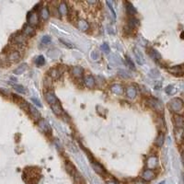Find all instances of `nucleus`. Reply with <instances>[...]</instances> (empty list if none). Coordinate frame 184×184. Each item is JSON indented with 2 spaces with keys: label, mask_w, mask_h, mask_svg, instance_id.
<instances>
[{
  "label": "nucleus",
  "mask_w": 184,
  "mask_h": 184,
  "mask_svg": "<svg viewBox=\"0 0 184 184\" xmlns=\"http://www.w3.org/2000/svg\"><path fill=\"white\" fill-rule=\"evenodd\" d=\"M183 107V101L181 100L180 98H174L168 102V108L170 109V111L174 112H180L182 110Z\"/></svg>",
  "instance_id": "1"
},
{
  "label": "nucleus",
  "mask_w": 184,
  "mask_h": 184,
  "mask_svg": "<svg viewBox=\"0 0 184 184\" xmlns=\"http://www.w3.org/2000/svg\"><path fill=\"white\" fill-rule=\"evenodd\" d=\"M147 104L150 106L152 109H154L155 111L158 112H162L163 111V106L158 100H155V98H149L147 100Z\"/></svg>",
  "instance_id": "2"
},
{
  "label": "nucleus",
  "mask_w": 184,
  "mask_h": 184,
  "mask_svg": "<svg viewBox=\"0 0 184 184\" xmlns=\"http://www.w3.org/2000/svg\"><path fill=\"white\" fill-rule=\"evenodd\" d=\"M28 22L31 26H35L39 23V15L35 11H31L28 15Z\"/></svg>",
  "instance_id": "3"
},
{
  "label": "nucleus",
  "mask_w": 184,
  "mask_h": 184,
  "mask_svg": "<svg viewBox=\"0 0 184 184\" xmlns=\"http://www.w3.org/2000/svg\"><path fill=\"white\" fill-rule=\"evenodd\" d=\"M147 168L148 169H154L155 168H158V159L157 157L155 155H151L147 158Z\"/></svg>",
  "instance_id": "4"
},
{
  "label": "nucleus",
  "mask_w": 184,
  "mask_h": 184,
  "mask_svg": "<svg viewBox=\"0 0 184 184\" xmlns=\"http://www.w3.org/2000/svg\"><path fill=\"white\" fill-rule=\"evenodd\" d=\"M45 100H46V101L48 102L51 106L55 104L56 102L59 101L58 98H56V96L52 91H49V92H46L45 93Z\"/></svg>",
  "instance_id": "5"
},
{
  "label": "nucleus",
  "mask_w": 184,
  "mask_h": 184,
  "mask_svg": "<svg viewBox=\"0 0 184 184\" xmlns=\"http://www.w3.org/2000/svg\"><path fill=\"white\" fill-rule=\"evenodd\" d=\"M155 178V172L153 169H145L142 174V179L145 181H150Z\"/></svg>",
  "instance_id": "6"
},
{
  "label": "nucleus",
  "mask_w": 184,
  "mask_h": 184,
  "mask_svg": "<svg viewBox=\"0 0 184 184\" xmlns=\"http://www.w3.org/2000/svg\"><path fill=\"white\" fill-rule=\"evenodd\" d=\"M38 126H39V128L41 131H43L44 133H50L51 132V127L48 122H47L44 119H40L38 121Z\"/></svg>",
  "instance_id": "7"
},
{
  "label": "nucleus",
  "mask_w": 184,
  "mask_h": 184,
  "mask_svg": "<svg viewBox=\"0 0 184 184\" xmlns=\"http://www.w3.org/2000/svg\"><path fill=\"white\" fill-rule=\"evenodd\" d=\"M84 83L88 88H93L96 85L95 78H94L91 75H87L86 77H84Z\"/></svg>",
  "instance_id": "8"
},
{
  "label": "nucleus",
  "mask_w": 184,
  "mask_h": 184,
  "mask_svg": "<svg viewBox=\"0 0 184 184\" xmlns=\"http://www.w3.org/2000/svg\"><path fill=\"white\" fill-rule=\"evenodd\" d=\"M62 73H63V71L59 67L52 68V69H50L49 71H48V75H50L52 78H54V79H57L60 77V75H62Z\"/></svg>",
  "instance_id": "9"
},
{
  "label": "nucleus",
  "mask_w": 184,
  "mask_h": 184,
  "mask_svg": "<svg viewBox=\"0 0 184 184\" xmlns=\"http://www.w3.org/2000/svg\"><path fill=\"white\" fill-rule=\"evenodd\" d=\"M35 34V29L31 25H27L24 27L23 29V35H24L26 38H31Z\"/></svg>",
  "instance_id": "10"
},
{
  "label": "nucleus",
  "mask_w": 184,
  "mask_h": 184,
  "mask_svg": "<svg viewBox=\"0 0 184 184\" xmlns=\"http://www.w3.org/2000/svg\"><path fill=\"white\" fill-rule=\"evenodd\" d=\"M13 42L18 45H24L26 43V37L23 34H17L13 38Z\"/></svg>",
  "instance_id": "11"
},
{
  "label": "nucleus",
  "mask_w": 184,
  "mask_h": 184,
  "mask_svg": "<svg viewBox=\"0 0 184 184\" xmlns=\"http://www.w3.org/2000/svg\"><path fill=\"white\" fill-rule=\"evenodd\" d=\"M111 90L112 93L116 94V95H122V94L124 93V89L122 88V85H120V84H113L111 87Z\"/></svg>",
  "instance_id": "12"
},
{
  "label": "nucleus",
  "mask_w": 184,
  "mask_h": 184,
  "mask_svg": "<svg viewBox=\"0 0 184 184\" xmlns=\"http://www.w3.org/2000/svg\"><path fill=\"white\" fill-rule=\"evenodd\" d=\"M92 167L94 168V170H95L98 174H100V175H104L106 173L105 168H103L100 163H98L97 161H93L92 162Z\"/></svg>",
  "instance_id": "13"
},
{
  "label": "nucleus",
  "mask_w": 184,
  "mask_h": 184,
  "mask_svg": "<svg viewBox=\"0 0 184 184\" xmlns=\"http://www.w3.org/2000/svg\"><path fill=\"white\" fill-rule=\"evenodd\" d=\"M168 71L169 73H171L172 75H182L183 74V69H182V65H175V67H172L171 68H168Z\"/></svg>",
  "instance_id": "14"
},
{
  "label": "nucleus",
  "mask_w": 184,
  "mask_h": 184,
  "mask_svg": "<svg viewBox=\"0 0 184 184\" xmlns=\"http://www.w3.org/2000/svg\"><path fill=\"white\" fill-rule=\"evenodd\" d=\"M173 122L177 128H182L183 126V118L181 115L175 114L173 116Z\"/></svg>",
  "instance_id": "15"
},
{
  "label": "nucleus",
  "mask_w": 184,
  "mask_h": 184,
  "mask_svg": "<svg viewBox=\"0 0 184 184\" xmlns=\"http://www.w3.org/2000/svg\"><path fill=\"white\" fill-rule=\"evenodd\" d=\"M126 96L127 98H134L135 96H136V94H137V90H136V88L133 86H130L126 88Z\"/></svg>",
  "instance_id": "16"
},
{
  "label": "nucleus",
  "mask_w": 184,
  "mask_h": 184,
  "mask_svg": "<svg viewBox=\"0 0 184 184\" xmlns=\"http://www.w3.org/2000/svg\"><path fill=\"white\" fill-rule=\"evenodd\" d=\"M51 107H52V110H53V111H54V114L58 115V116H59V115H61V114H62V113L64 112L63 108H62V106H61V104H60V102H59V101H58V102H56L55 104L52 105Z\"/></svg>",
  "instance_id": "17"
},
{
  "label": "nucleus",
  "mask_w": 184,
  "mask_h": 184,
  "mask_svg": "<svg viewBox=\"0 0 184 184\" xmlns=\"http://www.w3.org/2000/svg\"><path fill=\"white\" fill-rule=\"evenodd\" d=\"M58 11H59V13H60L62 16L67 15V14H68V7H67V3L61 2V3L59 4V6H58Z\"/></svg>",
  "instance_id": "18"
},
{
  "label": "nucleus",
  "mask_w": 184,
  "mask_h": 184,
  "mask_svg": "<svg viewBox=\"0 0 184 184\" xmlns=\"http://www.w3.org/2000/svg\"><path fill=\"white\" fill-rule=\"evenodd\" d=\"M20 58V54L17 51H13L10 54H8V60L11 61V62H18Z\"/></svg>",
  "instance_id": "19"
},
{
  "label": "nucleus",
  "mask_w": 184,
  "mask_h": 184,
  "mask_svg": "<svg viewBox=\"0 0 184 184\" xmlns=\"http://www.w3.org/2000/svg\"><path fill=\"white\" fill-rule=\"evenodd\" d=\"M72 75L75 77H81L83 75V68L81 67H74L72 68Z\"/></svg>",
  "instance_id": "20"
},
{
  "label": "nucleus",
  "mask_w": 184,
  "mask_h": 184,
  "mask_svg": "<svg viewBox=\"0 0 184 184\" xmlns=\"http://www.w3.org/2000/svg\"><path fill=\"white\" fill-rule=\"evenodd\" d=\"M164 140H165V136L162 133H160L158 136L157 138H155V145L158 147H161L163 144H164Z\"/></svg>",
  "instance_id": "21"
},
{
  "label": "nucleus",
  "mask_w": 184,
  "mask_h": 184,
  "mask_svg": "<svg viewBox=\"0 0 184 184\" xmlns=\"http://www.w3.org/2000/svg\"><path fill=\"white\" fill-rule=\"evenodd\" d=\"M28 68V65L26 63L21 64L20 67H18L15 70H14V74L15 75H21L24 73Z\"/></svg>",
  "instance_id": "22"
},
{
  "label": "nucleus",
  "mask_w": 184,
  "mask_h": 184,
  "mask_svg": "<svg viewBox=\"0 0 184 184\" xmlns=\"http://www.w3.org/2000/svg\"><path fill=\"white\" fill-rule=\"evenodd\" d=\"M77 27L79 28V30L80 31H86L88 30V23L86 21V20H78L77 22Z\"/></svg>",
  "instance_id": "23"
},
{
  "label": "nucleus",
  "mask_w": 184,
  "mask_h": 184,
  "mask_svg": "<svg viewBox=\"0 0 184 184\" xmlns=\"http://www.w3.org/2000/svg\"><path fill=\"white\" fill-rule=\"evenodd\" d=\"M65 168H67V171L69 173V174H71V175L75 176V168L74 167V165L70 162V161H67L65 162Z\"/></svg>",
  "instance_id": "24"
},
{
  "label": "nucleus",
  "mask_w": 184,
  "mask_h": 184,
  "mask_svg": "<svg viewBox=\"0 0 184 184\" xmlns=\"http://www.w3.org/2000/svg\"><path fill=\"white\" fill-rule=\"evenodd\" d=\"M134 55H135V57H136V60H137V62L139 65H143L144 62H145V60H144V57H143V54L140 53L139 50L138 49H134Z\"/></svg>",
  "instance_id": "25"
},
{
  "label": "nucleus",
  "mask_w": 184,
  "mask_h": 184,
  "mask_svg": "<svg viewBox=\"0 0 184 184\" xmlns=\"http://www.w3.org/2000/svg\"><path fill=\"white\" fill-rule=\"evenodd\" d=\"M41 18L43 20H47L50 17V11H49V9L47 7H42L41 8Z\"/></svg>",
  "instance_id": "26"
},
{
  "label": "nucleus",
  "mask_w": 184,
  "mask_h": 184,
  "mask_svg": "<svg viewBox=\"0 0 184 184\" xmlns=\"http://www.w3.org/2000/svg\"><path fill=\"white\" fill-rule=\"evenodd\" d=\"M126 11H127V13L128 14H130V15H134V14H135L136 13V9H135V7L133 6V5H132L131 3H129V2H126Z\"/></svg>",
  "instance_id": "27"
},
{
  "label": "nucleus",
  "mask_w": 184,
  "mask_h": 184,
  "mask_svg": "<svg viewBox=\"0 0 184 184\" xmlns=\"http://www.w3.org/2000/svg\"><path fill=\"white\" fill-rule=\"evenodd\" d=\"M150 56L152 57V59L158 61V60H160L161 59V55H160V54L158 53V52L157 50H154V49H151V52H150Z\"/></svg>",
  "instance_id": "28"
},
{
  "label": "nucleus",
  "mask_w": 184,
  "mask_h": 184,
  "mask_svg": "<svg viewBox=\"0 0 184 184\" xmlns=\"http://www.w3.org/2000/svg\"><path fill=\"white\" fill-rule=\"evenodd\" d=\"M30 111H31V115H32V117L33 118H35V119H40V112L38 111L34 107H32L31 105H30Z\"/></svg>",
  "instance_id": "29"
},
{
  "label": "nucleus",
  "mask_w": 184,
  "mask_h": 184,
  "mask_svg": "<svg viewBox=\"0 0 184 184\" xmlns=\"http://www.w3.org/2000/svg\"><path fill=\"white\" fill-rule=\"evenodd\" d=\"M36 65H38V67H41V65H43L45 64V59L42 55H40L38 56V57L36 58V61H35Z\"/></svg>",
  "instance_id": "30"
},
{
  "label": "nucleus",
  "mask_w": 184,
  "mask_h": 184,
  "mask_svg": "<svg viewBox=\"0 0 184 184\" xmlns=\"http://www.w3.org/2000/svg\"><path fill=\"white\" fill-rule=\"evenodd\" d=\"M128 25H129V27L131 28V29H134V28L138 25V20H136V18H131V20H129Z\"/></svg>",
  "instance_id": "31"
},
{
  "label": "nucleus",
  "mask_w": 184,
  "mask_h": 184,
  "mask_svg": "<svg viewBox=\"0 0 184 184\" xmlns=\"http://www.w3.org/2000/svg\"><path fill=\"white\" fill-rule=\"evenodd\" d=\"M14 88H15V89L20 93H22V94H25L26 93V89L25 88L21 86V85H14Z\"/></svg>",
  "instance_id": "32"
},
{
  "label": "nucleus",
  "mask_w": 184,
  "mask_h": 184,
  "mask_svg": "<svg viewBox=\"0 0 184 184\" xmlns=\"http://www.w3.org/2000/svg\"><path fill=\"white\" fill-rule=\"evenodd\" d=\"M149 75L151 77H153V78H157L159 77V72L158 71L157 69H153V70H151V71L149 72Z\"/></svg>",
  "instance_id": "33"
},
{
  "label": "nucleus",
  "mask_w": 184,
  "mask_h": 184,
  "mask_svg": "<svg viewBox=\"0 0 184 184\" xmlns=\"http://www.w3.org/2000/svg\"><path fill=\"white\" fill-rule=\"evenodd\" d=\"M51 41H52V39L49 35H45V36L42 37V39H41V42L44 44H49L51 42Z\"/></svg>",
  "instance_id": "34"
},
{
  "label": "nucleus",
  "mask_w": 184,
  "mask_h": 184,
  "mask_svg": "<svg viewBox=\"0 0 184 184\" xmlns=\"http://www.w3.org/2000/svg\"><path fill=\"white\" fill-rule=\"evenodd\" d=\"M175 91H176V89L174 88L173 86H168V87H167V88H166V93H167V94H169V95H171V94H174V93H175Z\"/></svg>",
  "instance_id": "35"
},
{
  "label": "nucleus",
  "mask_w": 184,
  "mask_h": 184,
  "mask_svg": "<svg viewBox=\"0 0 184 184\" xmlns=\"http://www.w3.org/2000/svg\"><path fill=\"white\" fill-rule=\"evenodd\" d=\"M100 48L101 50L104 52V53L106 54H109L110 53V47H109V44H107V43H103L101 46H100Z\"/></svg>",
  "instance_id": "36"
},
{
  "label": "nucleus",
  "mask_w": 184,
  "mask_h": 184,
  "mask_svg": "<svg viewBox=\"0 0 184 184\" xmlns=\"http://www.w3.org/2000/svg\"><path fill=\"white\" fill-rule=\"evenodd\" d=\"M118 74H119L121 77H125V78L130 77V75L127 73L125 70H119V71H118Z\"/></svg>",
  "instance_id": "37"
},
{
  "label": "nucleus",
  "mask_w": 184,
  "mask_h": 184,
  "mask_svg": "<svg viewBox=\"0 0 184 184\" xmlns=\"http://www.w3.org/2000/svg\"><path fill=\"white\" fill-rule=\"evenodd\" d=\"M126 62H127V64H128V65H129V67H130V68L134 69V70L135 69L134 65V62L131 60V58L129 57V56H126Z\"/></svg>",
  "instance_id": "38"
},
{
  "label": "nucleus",
  "mask_w": 184,
  "mask_h": 184,
  "mask_svg": "<svg viewBox=\"0 0 184 184\" xmlns=\"http://www.w3.org/2000/svg\"><path fill=\"white\" fill-rule=\"evenodd\" d=\"M31 100H32V102H34V104H35V105H37L38 107H42V104H41V101H40L39 100H37V98H31Z\"/></svg>",
  "instance_id": "39"
},
{
  "label": "nucleus",
  "mask_w": 184,
  "mask_h": 184,
  "mask_svg": "<svg viewBox=\"0 0 184 184\" xmlns=\"http://www.w3.org/2000/svg\"><path fill=\"white\" fill-rule=\"evenodd\" d=\"M107 5H108V6H109V7H110V10L112 12V15H113V17L115 18V16H116V13H115V11H114V10H113V7H112V6H111V2H109V1H108V2H107Z\"/></svg>",
  "instance_id": "40"
},
{
  "label": "nucleus",
  "mask_w": 184,
  "mask_h": 184,
  "mask_svg": "<svg viewBox=\"0 0 184 184\" xmlns=\"http://www.w3.org/2000/svg\"><path fill=\"white\" fill-rule=\"evenodd\" d=\"M134 184H147V183H145V181L143 180H137L134 182Z\"/></svg>",
  "instance_id": "41"
},
{
  "label": "nucleus",
  "mask_w": 184,
  "mask_h": 184,
  "mask_svg": "<svg viewBox=\"0 0 184 184\" xmlns=\"http://www.w3.org/2000/svg\"><path fill=\"white\" fill-rule=\"evenodd\" d=\"M107 184H117L116 182H114V181H109Z\"/></svg>",
  "instance_id": "42"
}]
</instances>
